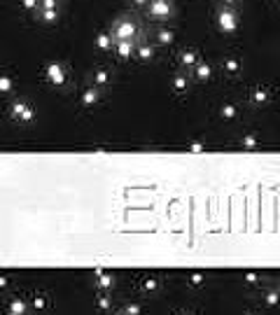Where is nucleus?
Here are the masks:
<instances>
[{
    "mask_svg": "<svg viewBox=\"0 0 280 315\" xmlns=\"http://www.w3.org/2000/svg\"><path fill=\"white\" fill-rule=\"evenodd\" d=\"M136 56H138L140 61H152L154 59V47L147 45L142 37H138L136 40Z\"/></svg>",
    "mask_w": 280,
    "mask_h": 315,
    "instance_id": "423d86ee",
    "label": "nucleus"
},
{
    "mask_svg": "<svg viewBox=\"0 0 280 315\" xmlns=\"http://www.w3.org/2000/svg\"><path fill=\"white\" fill-rule=\"evenodd\" d=\"M96 103H98V89L82 91V105H84V108H91V105H96Z\"/></svg>",
    "mask_w": 280,
    "mask_h": 315,
    "instance_id": "9b49d317",
    "label": "nucleus"
},
{
    "mask_svg": "<svg viewBox=\"0 0 280 315\" xmlns=\"http://www.w3.org/2000/svg\"><path fill=\"white\" fill-rule=\"evenodd\" d=\"M47 80L56 84V87H63L66 84V70H63L61 63H49L47 65Z\"/></svg>",
    "mask_w": 280,
    "mask_h": 315,
    "instance_id": "39448f33",
    "label": "nucleus"
},
{
    "mask_svg": "<svg viewBox=\"0 0 280 315\" xmlns=\"http://www.w3.org/2000/svg\"><path fill=\"white\" fill-rule=\"evenodd\" d=\"M224 68H227L231 75H236V72L241 70V63H238V59H227V61H224Z\"/></svg>",
    "mask_w": 280,
    "mask_h": 315,
    "instance_id": "f3484780",
    "label": "nucleus"
},
{
    "mask_svg": "<svg viewBox=\"0 0 280 315\" xmlns=\"http://www.w3.org/2000/svg\"><path fill=\"white\" fill-rule=\"evenodd\" d=\"M199 61H201V59H199V54H196V52H192V49H187V52H182V54H180V65H182V68H187V70H192Z\"/></svg>",
    "mask_w": 280,
    "mask_h": 315,
    "instance_id": "1a4fd4ad",
    "label": "nucleus"
},
{
    "mask_svg": "<svg viewBox=\"0 0 280 315\" xmlns=\"http://www.w3.org/2000/svg\"><path fill=\"white\" fill-rule=\"evenodd\" d=\"M35 17L40 19V21H44V24H54V21L59 19V12H56V9H37Z\"/></svg>",
    "mask_w": 280,
    "mask_h": 315,
    "instance_id": "9d476101",
    "label": "nucleus"
},
{
    "mask_svg": "<svg viewBox=\"0 0 280 315\" xmlns=\"http://www.w3.org/2000/svg\"><path fill=\"white\" fill-rule=\"evenodd\" d=\"M114 52L119 54V59H131V54H136V42H133V40L114 42Z\"/></svg>",
    "mask_w": 280,
    "mask_h": 315,
    "instance_id": "0eeeda50",
    "label": "nucleus"
},
{
    "mask_svg": "<svg viewBox=\"0 0 280 315\" xmlns=\"http://www.w3.org/2000/svg\"><path fill=\"white\" fill-rule=\"evenodd\" d=\"M222 2V7H229V9H234L238 5V0H219Z\"/></svg>",
    "mask_w": 280,
    "mask_h": 315,
    "instance_id": "4be33fe9",
    "label": "nucleus"
},
{
    "mask_svg": "<svg viewBox=\"0 0 280 315\" xmlns=\"http://www.w3.org/2000/svg\"><path fill=\"white\" fill-rule=\"evenodd\" d=\"M192 75H194V80L206 82V80H210V75H212V68H210L208 63L199 61V63H196V65L192 68Z\"/></svg>",
    "mask_w": 280,
    "mask_h": 315,
    "instance_id": "6e6552de",
    "label": "nucleus"
},
{
    "mask_svg": "<svg viewBox=\"0 0 280 315\" xmlns=\"http://www.w3.org/2000/svg\"><path fill=\"white\" fill-rule=\"evenodd\" d=\"M14 89V82L9 75H0V94H9V91Z\"/></svg>",
    "mask_w": 280,
    "mask_h": 315,
    "instance_id": "dca6fc26",
    "label": "nucleus"
},
{
    "mask_svg": "<svg viewBox=\"0 0 280 315\" xmlns=\"http://www.w3.org/2000/svg\"><path fill=\"white\" fill-rule=\"evenodd\" d=\"M222 117H224V119H234V117H236V108H234V105H224V108H222Z\"/></svg>",
    "mask_w": 280,
    "mask_h": 315,
    "instance_id": "6ab92c4d",
    "label": "nucleus"
},
{
    "mask_svg": "<svg viewBox=\"0 0 280 315\" xmlns=\"http://www.w3.org/2000/svg\"><path fill=\"white\" fill-rule=\"evenodd\" d=\"M173 89L177 94H184L187 91V75H175L173 77Z\"/></svg>",
    "mask_w": 280,
    "mask_h": 315,
    "instance_id": "2eb2a0df",
    "label": "nucleus"
},
{
    "mask_svg": "<svg viewBox=\"0 0 280 315\" xmlns=\"http://www.w3.org/2000/svg\"><path fill=\"white\" fill-rule=\"evenodd\" d=\"M154 40H157V45H171V42H173V31L161 28V31L154 33Z\"/></svg>",
    "mask_w": 280,
    "mask_h": 315,
    "instance_id": "f8f14e48",
    "label": "nucleus"
},
{
    "mask_svg": "<svg viewBox=\"0 0 280 315\" xmlns=\"http://www.w3.org/2000/svg\"><path fill=\"white\" fill-rule=\"evenodd\" d=\"M136 7H145V5H149V0H131Z\"/></svg>",
    "mask_w": 280,
    "mask_h": 315,
    "instance_id": "5701e85b",
    "label": "nucleus"
},
{
    "mask_svg": "<svg viewBox=\"0 0 280 315\" xmlns=\"http://www.w3.org/2000/svg\"><path fill=\"white\" fill-rule=\"evenodd\" d=\"M217 26L222 33H234L238 28V14L236 9H229V7H222L217 12Z\"/></svg>",
    "mask_w": 280,
    "mask_h": 315,
    "instance_id": "f03ea898",
    "label": "nucleus"
},
{
    "mask_svg": "<svg viewBox=\"0 0 280 315\" xmlns=\"http://www.w3.org/2000/svg\"><path fill=\"white\" fill-rule=\"evenodd\" d=\"M266 98H269V96H266V91H262V89H257V91L252 94V100H254V103H264Z\"/></svg>",
    "mask_w": 280,
    "mask_h": 315,
    "instance_id": "412c9836",
    "label": "nucleus"
},
{
    "mask_svg": "<svg viewBox=\"0 0 280 315\" xmlns=\"http://www.w3.org/2000/svg\"><path fill=\"white\" fill-rule=\"evenodd\" d=\"M96 47H98V49H103V52H110V49H114V40L110 37V33H107V35H98L96 37Z\"/></svg>",
    "mask_w": 280,
    "mask_h": 315,
    "instance_id": "ddd939ff",
    "label": "nucleus"
},
{
    "mask_svg": "<svg viewBox=\"0 0 280 315\" xmlns=\"http://www.w3.org/2000/svg\"><path fill=\"white\" fill-rule=\"evenodd\" d=\"M91 82H94L96 87H105V84L110 82V72L107 70H96L94 72V77H91Z\"/></svg>",
    "mask_w": 280,
    "mask_h": 315,
    "instance_id": "4468645a",
    "label": "nucleus"
},
{
    "mask_svg": "<svg viewBox=\"0 0 280 315\" xmlns=\"http://www.w3.org/2000/svg\"><path fill=\"white\" fill-rule=\"evenodd\" d=\"M59 0H40V9H56Z\"/></svg>",
    "mask_w": 280,
    "mask_h": 315,
    "instance_id": "aec40b11",
    "label": "nucleus"
},
{
    "mask_svg": "<svg viewBox=\"0 0 280 315\" xmlns=\"http://www.w3.org/2000/svg\"><path fill=\"white\" fill-rule=\"evenodd\" d=\"M110 37H112L114 42H124V40H138V24H136V19L129 17V14H122V17H117L112 21V26H110Z\"/></svg>",
    "mask_w": 280,
    "mask_h": 315,
    "instance_id": "f257e3e1",
    "label": "nucleus"
},
{
    "mask_svg": "<svg viewBox=\"0 0 280 315\" xmlns=\"http://www.w3.org/2000/svg\"><path fill=\"white\" fill-rule=\"evenodd\" d=\"M21 7L24 9H28V12H37L40 9V0H21Z\"/></svg>",
    "mask_w": 280,
    "mask_h": 315,
    "instance_id": "a211bd4d",
    "label": "nucleus"
},
{
    "mask_svg": "<svg viewBox=\"0 0 280 315\" xmlns=\"http://www.w3.org/2000/svg\"><path fill=\"white\" fill-rule=\"evenodd\" d=\"M147 14L152 19H168L173 14V2L171 0H149Z\"/></svg>",
    "mask_w": 280,
    "mask_h": 315,
    "instance_id": "7ed1b4c3",
    "label": "nucleus"
},
{
    "mask_svg": "<svg viewBox=\"0 0 280 315\" xmlns=\"http://www.w3.org/2000/svg\"><path fill=\"white\" fill-rule=\"evenodd\" d=\"M33 115H35V110L28 105L26 100H17V103L12 105V117L17 119V122H21V124L33 122Z\"/></svg>",
    "mask_w": 280,
    "mask_h": 315,
    "instance_id": "20e7f679",
    "label": "nucleus"
}]
</instances>
